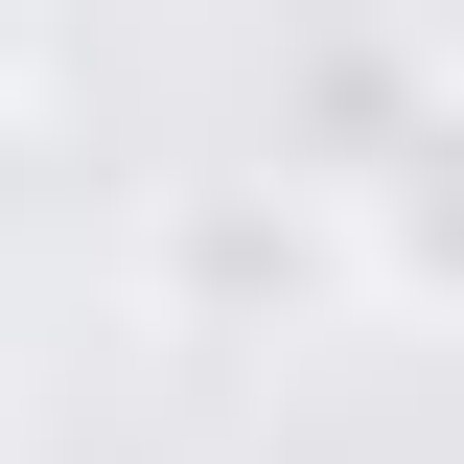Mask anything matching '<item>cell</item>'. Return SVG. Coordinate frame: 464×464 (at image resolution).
I'll list each match as a JSON object with an SVG mask.
<instances>
[{"mask_svg":"<svg viewBox=\"0 0 464 464\" xmlns=\"http://www.w3.org/2000/svg\"><path fill=\"white\" fill-rule=\"evenodd\" d=\"M163 279L209 302V325H232V302H302V279H325V186H302V163L279 186H209V209L163 232Z\"/></svg>","mask_w":464,"mask_h":464,"instance_id":"obj_1","label":"cell"},{"mask_svg":"<svg viewBox=\"0 0 464 464\" xmlns=\"http://www.w3.org/2000/svg\"><path fill=\"white\" fill-rule=\"evenodd\" d=\"M0 93H24V0H0Z\"/></svg>","mask_w":464,"mask_h":464,"instance_id":"obj_2","label":"cell"}]
</instances>
